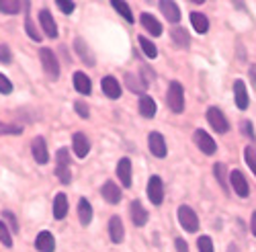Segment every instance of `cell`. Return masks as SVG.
<instances>
[{
	"instance_id": "30bf717a",
	"label": "cell",
	"mask_w": 256,
	"mask_h": 252,
	"mask_svg": "<svg viewBox=\"0 0 256 252\" xmlns=\"http://www.w3.org/2000/svg\"><path fill=\"white\" fill-rule=\"evenodd\" d=\"M230 184L234 188V193L238 197H248L250 195V188H248V182L244 178V174L240 170H232L230 172Z\"/></svg>"
},
{
	"instance_id": "f1b7e54d",
	"label": "cell",
	"mask_w": 256,
	"mask_h": 252,
	"mask_svg": "<svg viewBox=\"0 0 256 252\" xmlns=\"http://www.w3.org/2000/svg\"><path fill=\"white\" fill-rule=\"evenodd\" d=\"M172 41L178 48H184V50L190 46V37H188V33L182 27H174L172 29Z\"/></svg>"
},
{
	"instance_id": "3957f363",
	"label": "cell",
	"mask_w": 256,
	"mask_h": 252,
	"mask_svg": "<svg viewBox=\"0 0 256 252\" xmlns=\"http://www.w3.org/2000/svg\"><path fill=\"white\" fill-rule=\"evenodd\" d=\"M39 60H41V66H44L48 78H50V80H58V78H60V62H58L56 54H54L50 48H41Z\"/></svg>"
},
{
	"instance_id": "52a82bcc",
	"label": "cell",
	"mask_w": 256,
	"mask_h": 252,
	"mask_svg": "<svg viewBox=\"0 0 256 252\" xmlns=\"http://www.w3.org/2000/svg\"><path fill=\"white\" fill-rule=\"evenodd\" d=\"M148 199L152 201V205H162L164 201V182L160 176H150L148 180Z\"/></svg>"
},
{
	"instance_id": "ab89813d",
	"label": "cell",
	"mask_w": 256,
	"mask_h": 252,
	"mask_svg": "<svg viewBox=\"0 0 256 252\" xmlns=\"http://www.w3.org/2000/svg\"><path fill=\"white\" fill-rule=\"evenodd\" d=\"M56 6H58L64 14H72L74 8H76V4H74V2H68V0H56Z\"/></svg>"
},
{
	"instance_id": "8d00e7d4",
	"label": "cell",
	"mask_w": 256,
	"mask_h": 252,
	"mask_svg": "<svg viewBox=\"0 0 256 252\" xmlns=\"http://www.w3.org/2000/svg\"><path fill=\"white\" fill-rule=\"evenodd\" d=\"M2 222L10 228V232H18V224H16V218H14V214L12 212H8V209H6V212H2Z\"/></svg>"
},
{
	"instance_id": "f6af8a7d",
	"label": "cell",
	"mask_w": 256,
	"mask_h": 252,
	"mask_svg": "<svg viewBox=\"0 0 256 252\" xmlns=\"http://www.w3.org/2000/svg\"><path fill=\"white\" fill-rule=\"evenodd\" d=\"M174 246H176V252H188V246H186V242L182 238H176L174 240Z\"/></svg>"
},
{
	"instance_id": "6da1fadb",
	"label": "cell",
	"mask_w": 256,
	"mask_h": 252,
	"mask_svg": "<svg viewBox=\"0 0 256 252\" xmlns=\"http://www.w3.org/2000/svg\"><path fill=\"white\" fill-rule=\"evenodd\" d=\"M166 102L172 113H182L184 111V88L180 82H170L168 86V94H166Z\"/></svg>"
},
{
	"instance_id": "e575fe53",
	"label": "cell",
	"mask_w": 256,
	"mask_h": 252,
	"mask_svg": "<svg viewBox=\"0 0 256 252\" xmlns=\"http://www.w3.org/2000/svg\"><path fill=\"white\" fill-rule=\"evenodd\" d=\"M4 134L18 136V134H23V128H20V125H12V123H2V121H0V136H4Z\"/></svg>"
},
{
	"instance_id": "74e56055",
	"label": "cell",
	"mask_w": 256,
	"mask_h": 252,
	"mask_svg": "<svg viewBox=\"0 0 256 252\" xmlns=\"http://www.w3.org/2000/svg\"><path fill=\"white\" fill-rule=\"evenodd\" d=\"M213 174H216V178L220 180L222 188H226V191H228V182H226V166H224V164H216V166H213Z\"/></svg>"
},
{
	"instance_id": "8fae6325",
	"label": "cell",
	"mask_w": 256,
	"mask_h": 252,
	"mask_svg": "<svg viewBox=\"0 0 256 252\" xmlns=\"http://www.w3.org/2000/svg\"><path fill=\"white\" fill-rule=\"evenodd\" d=\"M72 150H74V154L78 158H86L88 156V152H90V140L86 138V134H82V132L74 134V138H72Z\"/></svg>"
},
{
	"instance_id": "5bb4252c",
	"label": "cell",
	"mask_w": 256,
	"mask_h": 252,
	"mask_svg": "<svg viewBox=\"0 0 256 252\" xmlns=\"http://www.w3.org/2000/svg\"><path fill=\"white\" fill-rule=\"evenodd\" d=\"M100 88H102V92L109 96V98H119L121 96V84H119V80L115 78V76H104L102 80H100Z\"/></svg>"
},
{
	"instance_id": "7a4b0ae2",
	"label": "cell",
	"mask_w": 256,
	"mask_h": 252,
	"mask_svg": "<svg viewBox=\"0 0 256 252\" xmlns=\"http://www.w3.org/2000/svg\"><path fill=\"white\" fill-rule=\"evenodd\" d=\"M56 174L60 178L62 184H70L72 180V172H70V152L66 148H60L56 154Z\"/></svg>"
},
{
	"instance_id": "bcb514c9",
	"label": "cell",
	"mask_w": 256,
	"mask_h": 252,
	"mask_svg": "<svg viewBox=\"0 0 256 252\" xmlns=\"http://www.w3.org/2000/svg\"><path fill=\"white\" fill-rule=\"evenodd\" d=\"M250 230H252V234H254V238H256V212L252 214V222H250Z\"/></svg>"
},
{
	"instance_id": "4fadbf2b",
	"label": "cell",
	"mask_w": 256,
	"mask_h": 252,
	"mask_svg": "<svg viewBox=\"0 0 256 252\" xmlns=\"http://www.w3.org/2000/svg\"><path fill=\"white\" fill-rule=\"evenodd\" d=\"M39 23H41V27H44V31H46V35L50 39H56L60 35L58 33V25H56V18L52 16V12L48 8H44L39 12Z\"/></svg>"
},
{
	"instance_id": "f35d334b",
	"label": "cell",
	"mask_w": 256,
	"mask_h": 252,
	"mask_svg": "<svg viewBox=\"0 0 256 252\" xmlns=\"http://www.w3.org/2000/svg\"><path fill=\"white\" fill-rule=\"evenodd\" d=\"M197 248H199V252H213V242H211V238H209V236H201V238L197 240Z\"/></svg>"
},
{
	"instance_id": "277c9868",
	"label": "cell",
	"mask_w": 256,
	"mask_h": 252,
	"mask_svg": "<svg viewBox=\"0 0 256 252\" xmlns=\"http://www.w3.org/2000/svg\"><path fill=\"white\" fill-rule=\"evenodd\" d=\"M178 222L184 228V232H197L199 230V218L188 205H180L178 207Z\"/></svg>"
},
{
	"instance_id": "ee69618b",
	"label": "cell",
	"mask_w": 256,
	"mask_h": 252,
	"mask_svg": "<svg viewBox=\"0 0 256 252\" xmlns=\"http://www.w3.org/2000/svg\"><path fill=\"white\" fill-rule=\"evenodd\" d=\"M242 132H244L250 140H256V134H254V128H252L250 121H242Z\"/></svg>"
},
{
	"instance_id": "d6a6232c",
	"label": "cell",
	"mask_w": 256,
	"mask_h": 252,
	"mask_svg": "<svg viewBox=\"0 0 256 252\" xmlns=\"http://www.w3.org/2000/svg\"><path fill=\"white\" fill-rule=\"evenodd\" d=\"M18 10H20V2H16V0H0V12L16 14Z\"/></svg>"
},
{
	"instance_id": "ffe728a7",
	"label": "cell",
	"mask_w": 256,
	"mask_h": 252,
	"mask_svg": "<svg viewBox=\"0 0 256 252\" xmlns=\"http://www.w3.org/2000/svg\"><path fill=\"white\" fill-rule=\"evenodd\" d=\"M160 10L168 18V23L176 25L178 20H180V8H178L176 2H168V0H162V2H160Z\"/></svg>"
},
{
	"instance_id": "1f68e13d",
	"label": "cell",
	"mask_w": 256,
	"mask_h": 252,
	"mask_svg": "<svg viewBox=\"0 0 256 252\" xmlns=\"http://www.w3.org/2000/svg\"><path fill=\"white\" fill-rule=\"evenodd\" d=\"M25 31H27V35L33 39V41H41V33H39V29H37V25H35V20L27 14L25 16Z\"/></svg>"
},
{
	"instance_id": "cb8c5ba5",
	"label": "cell",
	"mask_w": 256,
	"mask_h": 252,
	"mask_svg": "<svg viewBox=\"0 0 256 252\" xmlns=\"http://www.w3.org/2000/svg\"><path fill=\"white\" fill-rule=\"evenodd\" d=\"M125 84H127V88H130L132 92H138L144 96L146 88H148V84L142 80L140 74H125Z\"/></svg>"
},
{
	"instance_id": "60d3db41",
	"label": "cell",
	"mask_w": 256,
	"mask_h": 252,
	"mask_svg": "<svg viewBox=\"0 0 256 252\" xmlns=\"http://www.w3.org/2000/svg\"><path fill=\"white\" fill-rule=\"evenodd\" d=\"M0 62H2V64H10V62H12V52L4 44L0 46Z\"/></svg>"
},
{
	"instance_id": "44dd1931",
	"label": "cell",
	"mask_w": 256,
	"mask_h": 252,
	"mask_svg": "<svg viewBox=\"0 0 256 252\" xmlns=\"http://www.w3.org/2000/svg\"><path fill=\"white\" fill-rule=\"evenodd\" d=\"M74 50H76V54L80 56V60L84 62V64H86V66H94V54L90 52V48L86 46V44H84V39H76L74 41Z\"/></svg>"
},
{
	"instance_id": "ba28073f",
	"label": "cell",
	"mask_w": 256,
	"mask_h": 252,
	"mask_svg": "<svg viewBox=\"0 0 256 252\" xmlns=\"http://www.w3.org/2000/svg\"><path fill=\"white\" fill-rule=\"evenodd\" d=\"M148 148H150V152H152V156H156V158H164L166 156V140H164V136L162 134H158V132H152L150 136H148Z\"/></svg>"
},
{
	"instance_id": "8992f818",
	"label": "cell",
	"mask_w": 256,
	"mask_h": 252,
	"mask_svg": "<svg viewBox=\"0 0 256 252\" xmlns=\"http://www.w3.org/2000/svg\"><path fill=\"white\" fill-rule=\"evenodd\" d=\"M193 140H195V146H197V148H199L203 154L211 156V154H216V152H218V144H216V140H213L207 132L197 130V132L193 134Z\"/></svg>"
},
{
	"instance_id": "d590c367",
	"label": "cell",
	"mask_w": 256,
	"mask_h": 252,
	"mask_svg": "<svg viewBox=\"0 0 256 252\" xmlns=\"http://www.w3.org/2000/svg\"><path fill=\"white\" fill-rule=\"evenodd\" d=\"M0 242H2L6 248L12 246V236H10V230L4 222H0Z\"/></svg>"
},
{
	"instance_id": "7dc6e473",
	"label": "cell",
	"mask_w": 256,
	"mask_h": 252,
	"mask_svg": "<svg viewBox=\"0 0 256 252\" xmlns=\"http://www.w3.org/2000/svg\"><path fill=\"white\" fill-rule=\"evenodd\" d=\"M250 78H252V84H254V86H256V66H250Z\"/></svg>"
},
{
	"instance_id": "7bdbcfd3",
	"label": "cell",
	"mask_w": 256,
	"mask_h": 252,
	"mask_svg": "<svg viewBox=\"0 0 256 252\" xmlns=\"http://www.w3.org/2000/svg\"><path fill=\"white\" fill-rule=\"evenodd\" d=\"M74 111L82 117V119H88V115H90V111H88V107H86V104H84L82 100H76L74 102Z\"/></svg>"
},
{
	"instance_id": "c3c4849f",
	"label": "cell",
	"mask_w": 256,
	"mask_h": 252,
	"mask_svg": "<svg viewBox=\"0 0 256 252\" xmlns=\"http://www.w3.org/2000/svg\"><path fill=\"white\" fill-rule=\"evenodd\" d=\"M228 252H238V248H236V246H234V244H232V246L228 248Z\"/></svg>"
},
{
	"instance_id": "9a60e30c",
	"label": "cell",
	"mask_w": 256,
	"mask_h": 252,
	"mask_svg": "<svg viewBox=\"0 0 256 252\" xmlns=\"http://www.w3.org/2000/svg\"><path fill=\"white\" fill-rule=\"evenodd\" d=\"M109 238L113 244H121L125 238V228H123V222L119 216H113L109 220Z\"/></svg>"
},
{
	"instance_id": "4316f807",
	"label": "cell",
	"mask_w": 256,
	"mask_h": 252,
	"mask_svg": "<svg viewBox=\"0 0 256 252\" xmlns=\"http://www.w3.org/2000/svg\"><path fill=\"white\" fill-rule=\"evenodd\" d=\"M68 216V197L64 193H58L54 199V218L56 220H64Z\"/></svg>"
},
{
	"instance_id": "4dcf8cb0",
	"label": "cell",
	"mask_w": 256,
	"mask_h": 252,
	"mask_svg": "<svg viewBox=\"0 0 256 252\" xmlns=\"http://www.w3.org/2000/svg\"><path fill=\"white\" fill-rule=\"evenodd\" d=\"M138 41H140V48L144 50V54H146L148 58H152V60H154V58L158 56V48L154 46V41H150V39L144 37V35H140Z\"/></svg>"
},
{
	"instance_id": "d4e9b609",
	"label": "cell",
	"mask_w": 256,
	"mask_h": 252,
	"mask_svg": "<svg viewBox=\"0 0 256 252\" xmlns=\"http://www.w3.org/2000/svg\"><path fill=\"white\" fill-rule=\"evenodd\" d=\"M92 205H90V201L88 199H80L78 201V218H80V224L82 226H88L90 222H92Z\"/></svg>"
},
{
	"instance_id": "7402d4cb",
	"label": "cell",
	"mask_w": 256,
	"mask_h": 252,
	"mask_svg": "<svg viewBox=\"0 0 256 252\" xmlns=\"http://www.w3.org/2000/svg\"><path fill=\"white\" fill-rule=\"evenodd\" d=\"M130 214H132V220H134V224H136L138 228H144V226L148 224V212L144 209V205H142L140 201H132Z\"/></svg>"
},
{
	"instance_id": "e0dca14e",
	"label": "cell",
	"mask_w": 256,
	"mask_h": 252,
	"mask_svg": "<svg viewBox=\"0 0 256 252\" xmlns=\"http://www.w3.org/2000/svg\"><path fill=\"white\" fill-rule=\"evenodd\" d=\"M234 98H236V107L240 111H246L248 109V90H246L244 80H236V82H234Z\"/></svg>"
},
{
	"instance_id": "9c48e42d",
	"label": "cell",
	"mask_w": 256,
	"mask_h": 252,
	"mask_svg": "<svg viewBox=\"0 0 256 252\" xmlns=\"http://www.w3.org/2000/svg\"><path fill=\"white\" fill-rule=\"evenodd\" d=\"M31 152H33V158L37 164H48L50 162V152H48V144L46 140L37 136L33 138V144H31Z\"/></svg>"
},
{
	"instance_id": "5b68a950",
	"label": "cell",
	"mask_w": 256,
	"mask_h": 252,
	"mask_svg": "<svg viewBox=\"0 0 256 252\" xmlns=\"http://www.w3.org/2000/svg\"><path fill=\"white\" fill-rule=\"evenodd\" d=\"M207 121H209V125H211V128L216 130L218 134H228V132H230V123H228L224 111L218 109V107H209V109H207Z\"/></svg>"
},
{
	"instance_id": "2e32d148",
	"label": "cell",
	"mask_w": 256,
	"mask_h": 252,
	"mask_svg": "<svg viewBox=\"0 0 256 252\" xmlns=\"http://www.w3.org/2000/svg\"><path fill=\"white\" fill-rule=\"evenodd\" d=\"M117 176L125 188L132 186V160L130 158H121L117 162Z\"/></svg>"
},
{
	"instance_id": "ac0fdd59",
	"label": "cell",
	"mask_w": 256,
	"mask_h": 252,
	"mask_svg": "<svg viewBox=\"0 0 256 252\" xmlns=\"http://www.w3.org/2000/svg\"><path fill=\"white\" fill-rule=\"evenodd\" d=\"M35 248L39 252H54L56 250V240H54V234L44 230V232H39L37 238H35Z\"/></svg>"
},
{
	"instance_id": "b9f144b4",
	"label": "cell",
	"mask_w": 256,
	"mask_h": 252,
	"mask_svg": "<svg viewBox=\"0 0 256 252\" xmlns=\"http://www.w3.org/2000/svg\"><path fill=\"white\" fill-rule=\"evenodd\" d=\"M0 92L2 94H10L12 92V82L4 74H0Z\"/></svg>"
},
{
	"instance_id": "83f0119b",
	"label": "cell",
	"mask_w": 256,
	"mask_h": 252,
	"mask_svg": "<svg viewBox=\"0 0 256 252\" xmlns=\"http://www.w3.org/2000/svg\"><path fill=\"white\" fill-rule=\"evenodd\" d=\"M190 23H193V29L201 35L209 31V18L203 12H190Z\"/></svg>"
},
{
	"instance_id": "484cf974",
	"label": "cell",
	"mask_w": 256,
	"mask_h": 252,
	"mask_svg": "<svg viewBox=\"0 0 256 252\" xmlns=\"http://www.w3.org/2000/svg\"><path fill=\"white\" fill-rule=\"evenodd\" d=\"M74 88L80 92V94H90L92 92V84H90V78L84 74V72H76L74 74Z\"/></svg>"
},
{
	"instance_id": "603a6c76",
	"label": "cell",
	"mask_w": 256,
	"mask_h": 252,
	"mask_svg": "<svg viewBox=\"0 0 256 252\" xmlns=\"http://www.w3.org/2000/svg\"><path fill=\"white\" fill-rule=\"evenodd\" d=\"M140 115L142 117H146V119H152L154 115H156V111H158V107H156V100L152 98V96H148V94H144L142 98H140Z\"/></svg>"
},
{
	"instance_id": "836d02e7",
	"label": "cell",
	"mask_w": 256,
	"mask_h": 252,
	"mask_svg": "<svg viewBox=\"0 0 256 252\" xmlns=\"http://www.w3.org/2000/svg\"><path fill=\"white\" fill-rule=\"evenodd\" d=\"M244 160L250 166V172H254V176H256V150L252 146H246L244 148Z\"/></svg>"
},
{
	"instance_id": "7c38bea8",
	"label": "cell",
	"mask_w": 256,
	"mask_h": 252,
	"mask_svg": "<svg viewBox=\"0 0 256 252\" xmlns=\"http://www.w3.org/2000/svg\"><path fill=\"white\" fill-rule=\"evenodd\" d=\"M100 195H102V199L106 201V203H111V205H117L119 201H121V197H123V193H121V188L113 182V180H106L104 184H102V188H100Z\"/></svg>"
},
{
	"instance_id": "d6986e66",
	"label": "cell",
	"mask_w": 256,
	"mask_h": 252,
	"mask_svg": "<svg viewBox=\"0 0 256 252\" xmlns=\"http://www.w3.org/2000/svg\"><path fill=\"white\" fill-rule=\"evenodd\" d=\"M140 23L144 25V29H146L148 33H150V35H154V37L162 35V25H160V20H158L154 14L144 12V14L140 16Z\"/></svg>"
},
{
	"instance_id": "f546056e",
	"label": "cell",
	"mask_w": 256,
	"mask_h": 252,
	"mask_svg": "<svg viewBox=\"0 0 256 252\" xmlns=\"http://www.w3.org/2000/svg\"><path fill=\"white\" fill-rule=\"evenodd\" d=\"M113 8L127 20V23H134V12H132V8H130V4L127 2H121V0H113Z\"/></svg>"
}]
</instances>
